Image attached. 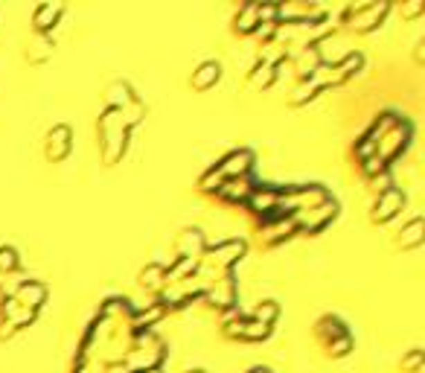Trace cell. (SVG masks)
<instances>
[{"mask_svg":"<svg viewBox=\"0 0 425 373\" xmlns=\"http://www.w3.org/2000/svg\"><path fill=\"white\" fill-rule=\"evenodd\" d=\"M96 134H99V152H102L105 163H120V158L125 155V146H129V134L132 129L123 122L120 111L114 108H105L96 120Z\"/></svg>","mask_w":425,"mask_h":373,"instance_id":"obj_1","label":"cell"},{"mask_svg":"<svg viewBox=\"0 0 425 373\" xmlns=\"http://www.w3.org/2000/svg\"><path fill=\"white\" fill-rule=\"evenodd\" d=\"M253 161H257V155H253L251 149H233L228 152L216 167H210L204 175H201V181H198V187H201L204 192H216L224 181H230V178H245L253 167Z\"/></svg>","mask_w":425,"mask_h":373,"instance_id":"obj_2","label":"cell"},{"mask_svg":"<svg viewBox=\"0 0 425 373\" xmlns=\"http://www.w3.org/2000/svg\"><path fill=\"white\" fill-rule=\"evenodd\" d=\"M361 64H364V56L359 50H352L350 56H344L341 62H335V64H320L315 73H311L309 79L318 85V91H327V88H338V85H344L347 79H352L359 71H361Z\"/></svg>","mask_w":425,"mask_h":373,"instance_id":"obj_3","label":"cell"},{"mask_svg":"<svg viewBox=\"0 0 425 373\" xmlns=\"http://www.w3.org/2000/svg\"><path fill=\"white\" fill-rule=\"evenodd\" d=\"M390 12L388 0H364V3H350L344 9V24L352 33H370L385 21V15Z\"/></svg>","mask_w":425,"mask_h":373,"instance_id":"obj_4","label":"cell"},{"mask_svg":"<svg viewBox=\"0 0 425 373\" xmlns=\"http://www.w3.org/2000/svg\"><path fill=\"white\" fill-rule=\"evenodd\" d=\"M248 251V245L245 239H224L219 245H207V251L201 257V266L210 269V271H216V274H224V271H233V266L239 260L245 257Z\"/></svg>","mask_w":425,"mask_h":373,"instance_id":"obj_5","label":"cell"},{"mask_svg":"<svg viewBox=\"0 0 425 373\" xmlns=\"http://www.w3.org/2000/svg\"><path fill=\"white\" fill-rule=\"evenodd\" d=\"M408 140H410V122L405 117H399V122H396L393 129H388L376 140V158L385 163V167H390V163L405 152Z\"/></svg>","mask_w":425,"mask_h":373,"instance_id":"obj_6","label":"cell"},{"mask_svg":"<svg viewBox=\"0 0 425 373\" xmlns=\"http://www.w3.org/2000/svg\"><path fill=\"white\" fill-rule=\"evenodd\" d=\"M335 216H338V201L327 199L318 207H309V210H303V213H294L291 219H294L297 233H318V230L327 228Z\"/></svg>","mask_w":425,"mask_h":373,"instance_id":"obj_7","label":"cell"},{"mask_svg":"<svg viewBox=\"0 0 425 373\" xmlns=\"http://www.w3.org/2000/svg\"><path fill=\"white\" fill-rule=\"evenodd\" d=\"M245 207L253 216H262V222L277 219V216H282L280 213V190L277 187H253Z\"/></svg>","mask_w":425,"mask_h":373,"instance_id":"obj_8","label":"cell"},{"mask_svg":"<svg viewBox=\"0 0 425 373\" xmlns=\"http://www.w3.org/2000/svg\"><path fill=\"white\" fill-rule=\"evenodd\" d=\"M70 152H73V129L64 126V122H59V126H53L47 131L44 155H47V161L59 163V161H64L70 155Z\"/></svg>","mask_w":425,"mask_h":373,"instance_id":"obj_9","label":"cell"},{"mask_svg":"<svg viewBox=\"0 0 425 373\" xmlns=\"http://www.w3.org/2000/svg\"><path fill=\"white\" fill-rule=\"evenodd\" d=\"M204 298H207L216 309H230V307H236V278H233V271L219 274V278L210 283V289L204 292Z\"/></svg>","mask_w":425,"mask_h":373,"instance_id":"obj_10","label":"cell"},{"mask_svg":"<svg viewBox=\"0 0 425 373\" xmlns=\"http://www.w3.org/2000/svg\"><path fill=\"white\" fill-rule=\"evenodd\" d=\"M402 207H405V192L393 184V187H388L385 192H379V196H376L370 219H373V222H390V219L399 213Z\"/></svg>","mask_w":425,"mask_h":373,"instance_id":"obj_11","label":"cell"},{"mask_svg":"<svg viewBox=\"0 0 425 373\" xmlns=\"http://www.w3.org/2000/svg\"><path fill=\"white\" fill-rule=\"evenodd\" d=\"M315 338L320 341L323 350H329L332 344L350 338V329H347V324L338 315H320L315 321Z\"/></svg>","mask_w":425,"mask_h":373,"instance_id":"obj_12","label":"cell"},{"mask_svg":"<svg viewBox=\"0 0 425 373\" xmlns=\"http://www.w3.org/2000/svg\"><path fill=\"white\" fill-rule=\"evenodd\" d=\"M9 298L15 300V303H21L24 309L38 312V309L47 303V286L41 283V280H21L15 289H12Z\"/></svg>","mask_w":425,"mask_h":373,"instance_id":"obj_13","label":"cell"},{"mask_svg":"<svg viewBox=\"0 0 425 373\" xmlns=\"http://www.w3.org/2000/svg\"><path fill=\"white\" fill-rule=\"evenodd\" d=\"M207 251V237L198 228H183L175 239V257H190V260H201Z\"/></svg>","mask_w":425,"mask_h":373,"instance_id":"obj_14","label":"cell"},{"mask_svg":"<svg viewBox=\"0 0 425 373\" xmlns=\"http://www.w3.org/2000/svg\"><path fill=\"white\" fill-rule=\"evenodd\" d=\"M291 233H297V228H294V219L291 216H277V219H268V222H262V242L268 245V248H274V245H280V242H286Z\"/></svg>","mask_w":425,"mask_h":373,"instance_id":"obj_15","label":"cell"},{"mask_svg":"<svg viewBox=\"0 0 425 373\" xmlns=\"http://www.w3.org/2000/svg\"><path fill=\"white\" fill-rule=\"evenodd\" d=\"M64 15V3L62 0H44V3H38L35 12H33V26L35 33H50L59 18Z\"/></svg>","mask_w":425,"mask_h":373,"instance_id":"obj_16","label":"cell"},{"mask_svg":"<svg viewBox=\"0 0 425 373\" xmlns=\"http://www.w3.org/2000/svg\"><path fill=\"white\" fill-rule=\"evenodd\" d=\"M289 62H291V73H294L297 79H309V76L315 73L318 67L323 64V62H320V53H318L315 44H311V47H303V50H297V53H291Z\"/></svg>","mask_w":425,"mask_h":373,"instance_id":"obj_17","label":"cell"},{"mask_svg":"<svg viewBox=\"0 0 425 373\" xmlns=\"http://www.w3.org/2000/svg\"><path fill=\"white\" fill-rule=\"evenodd\" d=\"M253 187H257V184H253L248 175H245V178H230V181H224V184L216 190V196H219L221 201H228V204H245Z\"/></svg>","mask_w":425,"mask_h":373,"instance_id":"obj_18","label":"cell"},{"mask_svg":"<svg viewBox=\"0 0 425 373\" xmlns=\"http://www.w3.org/2000/svg\"><path fill=\"white\" fill-rule=\"evenodd\" d=\"M221 79V64L219 62H201L190 76V85L195 91H210Z\"/></svg>","mask_w":425,"mask_h":373,"instance_id":"obj_19","label":"cell"},{"mask_svg":"<svg viewBox=\"0 0 425 373\" xmlns=\"http://www.w3.org/2000/svg\"><path fill=\"white\" fill-rule=\"evenodd\" d=\"M140 286H143L146 292L161 295L166 289V266L163 262H146V266L140 269Z\"/></svg>","mask_w":425,"mask_h":373,"instance_id":"obj_20","label":"cell"},{"mask_svg":"<svg viewBox=\"0 0 425 373\" xmlns=\"http://www.w3.org/2000/svg\"><path fill=\"white\" fill-rule=\"evenodd\" d=\"M257 26H260V3L251 0V3L239 6L236 18H233V30L239 35H251V33H257Z\"/></svg>","mask_w":425,"mask_h":373,"instance_id":"obj_21","label":"cell"},{"mask_svg":"<svg viewBox=\"0 0 425 373\" xmlns=\"http://www.w3.org/2000/svg\"><path fill=\"white\" fill-rule=\"evenodd\" d=\"M163 315H166V307H163L161 300L149 303L146 309H134V315H132V329H134V333H140V329H152Z\"/></svg>","mask_w":425,"mask_h":373,"instance_id":"obj_22","label":"cell"},{"mask_svg":"<svg viewBox=\"0 0 425 373\" xmlns=\"http://www.w3.org/2000/svg\"><path fill=\"white\" fill-rule=\"evenodd\" d=\"M105 96H108V108H114V111H123L125 105H132L137 100V93L132 91L129 82H111Z\"/></svg>","mask_w":425,"mask_h":373,"instance_id":"obj_23","label":"cell"},{"mask_svg":"<svg viewBox=\"0 0 425 373\" xmlns=\"http://www.w3.org/2000/svg\"><path fill=\"white\" fill-rule=\"evenodd\" d=\"M422 239H425V222H422V216H414L408 225H402L399 237H396L399 248H417V245H422Z\"/></svg>","mask_w":425,"mask_h":373,"instance_id":"obj_24","label":"cell"},{"mask_svg":"<svg viewBox=\"0 0 425 373\" xmlns=\"http://www.w3.org/2000/svg\"><path fill=\"white\" fill-rule=\"evenodd\" d=\"M53 56V35L50 33H35L33 41H30V47H26V59L41 64V62H47Z\"/></svg>","mask_w":425,"mask_h":373,"instance_id":"obj_25","label":"cell"},{"mask_svg":"<svg viewBox=\"0 0 425 373\" xmlns=\"http://www.w3.org/2000/svg\"><path fill=\"white\" fill-rule=\"evenodd\" d=\"M274 64H268V62H257L248 71V85L253 91H265V88H271L274 85Z\"/></svg>","mask_w":425,"mask_h":373,"instance_id":"obj_26","label":"cell"},{"mask_svg":"<svg viewBox=\"0 0 425 373\" xmlns=\"http://www.w3.org/2000/svg\"><path fill=\"white\" fill-rule=\"evenodd\" d=\"M248 318H253V321H260V324H265V327H274V321L280 318V307H277V300H260Z\"/></svg>","mask_w":425,"mask_h":373,"instance_id":"obj_27","label":"cell"},{"mask_svg":"<svg viewBox=\"0 0 425 373\" xmlns=\"http://www.w3.org/2000/svg\"><path fill=\"white\" fill-rule=\"evenodd\" d=\"M320 91H318V85L311 79H297V85H294V91L289 93V102L291 105H303V102H309V100H315Z\"/></svg>","mask_w":425,"mask_h":373,"instance_id":"obj_28","label":"cell"},{"mask_svg":"<svg viewBox=\"0 0 425 373\" xmlns=\"http://www.w3.org/2000/svg\"><path fill=\"white\" fill-rule=\"evenodd\" d=\"M21 269V257L12 245H0V278H9Z\"/></svg>","mask_w":425,"mask_h":373,"instance_id":"obj_29","label":"cell"},{"mask_svg":"<svg viewBox=\"0 0 425 373\" xmlns=\"http://www.w3.org/2000/svg\"><path fill=\"white\" fill-rule=\"evenodd\" d=\"M120 117H123V122H125V126H129V129H134L137 122H143V117H146V102H143V100H140V96H137V100H134L132 105H125V108H123V111H120Z\"/></svg>","mask_w":425,"mask_h":373,"instance_id":"obj_30","label":"cell"},{"mask_svg":"<svg viewBox=\"0 0 425 373\" xmlns=\"http://www.w3.org/2000/svg\"><path fill=\"white\" fill-rule=\"evenodd\" d=\"M402 370H408V373H425V353L422 350H410L402 358Z\"/></svg>","mask_w":425,"mask_h":373,"instance_id":"obj_31","label":"cell"},{"mask_svg":"<svg viewBox=\"0 0 425 373\" xmlns=\"http://www.w3.org/2000/svg\"><path fill=\"white\" fill-rule=\"evenodd\" d=\"M367 184H370V190L376 192V196H379V192H385L388 187H393V178H390V170H385V172H379V175H370V178H367Z\"/></svg>","mask_w":425,"mask_h":373,"instance_id":"obj_32","label":"cell"},{"mask_svg":"<svg viewBox=\"0 0 425 373\" xmlns=\"http://www.w3.org/2000/svg\"><path fill=\"white\" fill-rule=\"evenodd\" d=\"M419 12H425V3H422V0H414V3H405V6H402V15H405V18H414V15H419Z\"/></svg>","mask_w":425,"mask_h":373,"instance_id":"obj_33","label":"cell"},{"mask_svg":"<svg viewBox=\"0 0 425 373\" xmlns=\"http://www.w3.org/2000/svg\"><path fill=\"white\" fill-rule=\"evenodd\" d=\"M102 373H132V370L125 367L123 362H114V365H105V367H102Z\"/></svg>","mask_w":425,"mask_h":373,"instance_id":"obj_34","label":"cell"},{"mask_svg":"<svg viewBox=\"0 0 425 373\" xmlns=\"http://www.w3.org/2000/svg\"><path fill=\"white\" fill-rule=\"evenodd\" d=\"M248 373H271V370H268V367H262V365H253Z\"/></svg>","mask_w":425,"mask_h":373,"instance_id":"obj_35","label":"cell"},{"mask_svg":"<svg viewBox=\"0 0 425 373\" xmlns=\"http://www.w3.org/2000/svg\"><path fill=\"white\" fill-rule=\"evenodd\" d=\"M137 373H161V367H152V370H137Z\"/></svg>","mask_w":425,"mask_h":373,"instance_id":"obj_36","label":"cell"},{"mask_svg":"<svg viewBox=\"0 0 425 373\" xmlns=\"http://www.w3.org/2000/svg\"><path fill=\"white\" fill-rule=\"evenodd\" d=\"M183 373H207V370H201V367H192V370H183Z\"/></svg>","mask_w":425,"mask_h":373,"instance_id":"obj_37","label":"cell"}]
</instances>
